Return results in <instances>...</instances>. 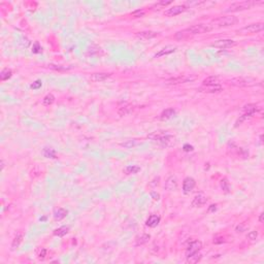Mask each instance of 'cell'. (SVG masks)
<instances>
[{"instance_id":"cell-39","label":"cell","mask_w":264,"mask_h":264,"mask_svg":"<svg viewBox=\"0 0 264 264\" xmlns=\"http://www.w3.org/2000/svg\"><path fill=\"white\" fill-rule=\"evenodd\" d=\"M41 85H42V83H41V81H39V79H37V81L36 82H34L33 84L31 85V89H33V90H37V89H39L41 87Z\"/></svg>"},{"instance_id":"cell-18","label":"cell","mask_w":264,"mask_h":264,"mask_svg":"<svg viewBox=\"0 0 264 264\" xmlns=\"http://www.w3.org/2000/svg\"><path fill=\"white\" fill-rule=\"evenodd\" d=\"M160 223V217L157 216V215H151L149 218L147 220V226L151 227V228H154V227H156L158 224Z\"/></svg>"},{"instance_id":"cell-24","label":"cell","mask_w":264,"mask_h":264,"mask_svg":"<svg viewBox=\"0 0 264 264\" xmlns=\"http://www.w3.org/2000/svg\"><path fill=\"white\" fill-rule=\"evenodd\" d=\"M175 114V110H173V108H167V110H165L162 111V114L160 116V119L161 120H168V119L172 118L173 116Z\"/></svg>"},{"instance_id":"cell-48","label":"cell","mask_w":264,"mask_h":264,"mask_svg":"<svg viewBox=\"0 0 264 264\" xmlns=\"http://www.w3.org/2000/svg\"><path fill=\"white\" fill-rule=\"evenodd\" d=\"M151 196L153 197L154 200H158L159 197H160V195H159L158 193H156V192H152V193H151Z\"/></svg>"},{"instance_id":"cell-12","label":"cell","mask_w":264,"mask_h":264,"mask_svg":"<svg viewBox=\"0 0 264 264\" xmlns=\"http://www.w3.org/2000/svg\"><path fill=\"white\" fill-rule=\"evenodd\" d=\"M207 201V197L203 194H198L194 197L192 201V207H201L202 205H204Z\"/></svg>"},{"instance_id":"cell-42","label":"cell","mask_w":264,"mask_h":264,"mask_svg":"<svg viewBox=\"0 0 264 264\" xmlns=\"http://www.w3.org/2000/svg\"><path fill=\"white\" fill-rule=\"evenodd\" d=\"M49 68H51V69H55V70H65L66 69L65 67H61V66H59V65H54V64H50Z\"/></svg>"},{"instance_id":"cell-26","label":"cell","mask_w":264,"mask_h":264,"mask_svg":"<svg viewBox=\"0 0 264 264\" xmlns=\"http://www.w3.org/2000/svg\"><path fill=\"white\" fill-rule=\"evenodd\" d=\"M123 171H124L126 175H134V173H137L138 171H140V167L136 165H129L127 167H125Z\"/></svg>"},{"instance_id":"cell-31","label":"cell","mask_w":264,"mask_h":264,"mask_svg":"<svg viewBox=\"0 0 264 264\" xmlns=\"http://www.w3.org/2000/svg\"><path fill=\"white\" fill-rule=\"evenodd\" d=\"M54 101H55V97H54L53 94H48V95L42 99V103H43V105L49 106L54 102Z\"/></svg>"},{"instance_id":"cell-13","label":"cell","mask_w":264,"mask_h":264,"mask_svg":"<svg viewBox=\"0 0 264 264\" xmlns=\"http://www.w3.org/2000/svg\"><path fill=\"white\" fill-rule=\"evenodd\" d=\"M178 188V180L175 175H170L165 182V189L168 191H175Z\"/></svg>"},{"instance_id":"cell-40","label":"cell","mask_w":264,"mask_h":264,"mask_svg":"<svg viewBox=\"0 0 264 264\" xmlns=\"http://www.w3.org/2000/svg\"><path fill=\"white\" fill-rule=\"evenodd\" d=\"M247 225H245V224H244V223H241V224H240V225H238L237 227H236V232H244V231L247 229Z\"/></svg>"},{"instance_id":"cell-47","label":"cell","mask_w":264,"mask_h":264,"mask_svg":"<svg viewBox=\"0 0 264 264\" xmlns=\"http://www.w3.org/2000/svg\"><path fill=\"white\" fill-rule=\"evenodd\" d=\"M192 150H193V147L190 146V144H185V146H184V151L190 152V151H192Z\"/></svg>"},{"instance_id":"cell-29","label":"cell","mask_w":264,"mask_h":264,"mask_svg":"<svg viewBox=\"0 0 264 264\" xmlns=\"http://www.w3.org/2000/svg\"><path fill=\"white\" fill-rule=\"evenodd\" d=\"M68 230H69V228H68L67 226H62V227H60V228H58L56 229L55 231H54V234H55L56 236H64L65 234H67L68 233Z\"/></svg>"},{"instance_id":"cell-20","label":"cell","mask_w":264,"mask_h":264,"mask_svg":"<svg viewBox=\"0 0 264 264\" xmlns=\"http://www.w3.org/2000/svg\"><path fill=\"white\" fill-rule=\"evenodd\" d=\"M201 258H202V255L199 252H196V253H193V254L187 255V262L190 264H195V263L199 262Z\"/></svg>"},{"instance_id":"cell-49","label":"cell","mask_w":264,"mask_h":264,"mask_svg":"<svg viewBox=\"0 0 264 264\" xmlns=\"http://www.w3.org/2000/svg\"><path fill=\"white\" fill-rule=\"evenodd\" d=\"M216 209H217L216 205H215V204H213V205H211V207H209V208H208V212H215Z\"/></svg>"},{"instance_id":"cell-23","label":"cell","mask_w":264,"mask_h":264,"mask_svg":"<svg viewBox=\"0 0 264 264\" xmlns=\"http://www.w3.org/2000/svg\"><path fill=\"white\" fill-rule=\"evenodd\" d=\"M67 214H68L67 209H65V208H58V209H56V211H55V213H54V218H55V220L60 221V220L64 219L65 217L67 216Z\"/></svg>"},{"instance_id":"cell-46","label":"cell","mask_w":264,"mask_h":264,"mask_svg":"<svg viewBox=\"0 0 264 264\" xmlns=\"http://www.w3.org/2000/svg\"><path fill=\"white\" fill-rule=\"evenodd\" d=\"M39 50H40V46H39V45H38V43L36 42L35 45H34V46H33V50H32V51H33V53H38V52H39Z\"/></svg>"},{"instance_id":"cell-14","label":"cell","mask_w":264,"mask_h":264,"mask_svg":"<svg viewBox=\"0 0 264 264\" xmlns=\"http://www.w3.org/2000/svg\"><path fill=\"white\" fill-rule=\"evenodd\" d=\"M222 89L223 88L221 85H209V86H202L199 90L205 93H218L221 92Z\"/></svg>"},{"instance_id":"cell-44","label":"cell","mask_w":264,"mask_h":264,"mask_svg":"<svg viewBox=\"0 0 264 264\" xmlns=\"http://www.w3.org/2000/svg\"><path fill=\"white\" fill-rule=\"evenodd\" d=\"M171 1H160V2H158L155 4V6L156 7H160V6H166V5H168V4H170Z\"/></svg>"},{"instance_id":"cell-19","label":"cell","mask_w":264,"mask_h":264,"mask_svg":"<svg viewBox=\"0 0 264 264\" xmlns=\"http://www.w3.org/2000/svg\"><path fill=\"white\" fill-rule=\"evenodd\" d=\"M176 48L173 46H165L164 49L160 50V52H158L156 55H155V58H159V57H162V56H165V55H168V54H171L173 52H175Z\"/></svg>"},{"instance_id":"cell-25","label":"cell","mask_w":264,"mask_h":264,"mask_svg":"<svg viewBox=\"0 0 264 264\" xmlns=\"http://www.w3.org/2000/svg\"><path fill=\"white\" fill-rule=\"evenodd\" d=\"M209 85H220V78L218 77H209L202 82V86H209Z\"/></svg>"},{"instance_id":"cell-11","label":"cell","mask_w":264,"mask_h":264,"mask_svg":"<svg viewBox=\"0 0 264 264\" xmlns=\"http://www.w3.org/2000/svg\"><path fill=\"white\" fill-rule=\"evenodd\" d=\"M195 78L190 77H179V78H169L167 81H165V84L167 85H178V84H184V83H188L191 81H194Z\"/></svg>"},{"instance_id":"cell-4","label":"cell","mask_w":264,"mask_h":264,"mask_svg":"<svg viewBox=\"0 0 264 264\" xmlns=\"http://www.w3.org/2000/svg\"><path fill=\"white\" fill-rule=\"evenodd\" d=\"M229 84L235 87H251L256 85V79L252 78H234L229 81Z\"/></svg>"},{"instance_id":"cell-52","label":"cell","mask_w":264,"mask_h":264,"mask_svg":"<svg viewBox=\"0 0 264 264\" xmlns=\"http://www.w3.org/2000/svg\"><path fill=\"white\" fill-rule=\"evenodd\" d=\"M262 139H263V135L261 134V135H260V143H263V140H262Z\"/></svg>"},{"instance_id":"cell-51","label":"cell","mask_w":264,"mask_h":264,"mask_svg":"<svg viewBox=\"0 0 264 264\" xmlns=\"http://www.w3.org/2000/svg\"><path fill=\"white\" fill-rule=\"evenodd\" d=\"M3 168H4V161L1 160V170H3Z\"/></svg>"},{"instance_id":"cell-28","label":"cell","mask_w":264,"mask_h":264,"mask_svg":"<svg viewBox=\"0 0 264 264\" xmlns=\"http://www.w3.org/2000/svg\"><path fill=\"white\" fill-rule=\"evenodd\" d=\"M190 36H192L190 34V32L187 30V29H185V30H182V31H180L178 32V33H175V37L176 39H179V40H182V39H186V38H189Z\"/></svg>"},{"instance_id":"cell-34","label":"cell","mask_w":264,"mask_h":264,"mask_svg":"<svg viewBox=\"0 0 264 264\" xmlns=\"http://www.w3.org/2000/svg\"><path fill=\"white\" fill-rule=\"evenodd\" d=\"M136 143H137L135 142V139H132V140H127L126 143H122L121 146L124 147V148H127V149H131V148L136 146Z\"/></svg>"},{"instance_id":"cell-9","label":"cell","mask_w":264,"mask_h":264,"mask_svg":"<svg viewBox=\"0 0 264 264\" xmlns=\"http://www.w3.org/2000/svg\"><path fill=\"white\" fill-rule=\"evenodd\" d=\"M185 10H187V7L185 5H175L166 10L164 14L168 17H175V16H178V14H180L182 13H184Z\"/></svg>"},{"instance_id":"cell-50","label":"cell","mask_w":264,"mask_h":264,"mask_svg":"<svg viewBox=\"0 0 264 264\" xmlns=\"http://www.w3.org/2000/svg\"><path fill=\"white\" fill-rule=\"evenodd\" d=\"M259 222H260V223H262V222H263V213H261V214H260V217H259Z\"/></svg>"},{"instance_id":"cell-43","label":"cell","mask_w":264,"mask_h":264,"mask_svg":"<svg viewBox=\"0 0 264 264\" xmlns=\"http://www.w3.org/2000/svg\"><path fill=\"white\" fill-rule=\"evenodd\" d=\"M159 180H160V178H159V176H157V178H155V179L150 183V186L153 187V188H155L156 186L159 185Z\"/></svg>"},{"instance_id":"cell-45","label":"cell","mask_w":264,"mask_h":264,"mask_svg":"<svg viewBox=\"0 0 264 264\" xmlns=\"http://www.w3.org/2000/svg\"><path fill=\"white\" fill-rule=\"evenodd\" d=\"M46 249H42V250L40 251V253L38 254V257H39V259H43L46 257Z\"/></svg>"},{"instance_id":"cell-27","label":"cell","mask_w":264,"mask_h":264,"mask_svg":"<svg viewBox=\"0 0 264 264\" xmlns=\"http://www.w3.org/2000/svg\"><path fill=\"white\" fill-rule=\"evenodd\" d=\"M150 238H151L150 234H143V235L136 237V243H135V245H142L147 244L148 241H149Z\"/></svg>"},{"instance_id":"cell-37","label":"cell","mask_w":264,"mask_h":264,"mask_svg":"<svg viewBox=\"0 0 264 264\" xmlns=\"http://www.w3.org/2000/svg\"><path fill=\"white\" fill-rule=\"evenodd\" d=\"M250 240H257L258 237V232L257 231H251V232L248 233V236H247Z\"/></svg>"},{"instance_id":"cell-41","label":"cell","mask_w":264,"mask_h":264,"mask_svg":"<svg viewBox=\"0 0 264 264\" xmlns=\"http://www.w3.org/2000/svg\"><path fill=\"white\" fill-rule=\"evenodd\" d=\"M224 241H225V240H224V237H222V236H217V237L214 238L213 243L216 244V245H219V244H223Z\"/></svg>"},{"instance_id":"cell-7","label":"cell","mask_w":264,"mask_h":264,"mask_svg":"<svg viewBox=\"0 0 264 264\" xmlns=\"http://www.w3.org/2000/svg\"><path fill=\"white\" fill-rule=\"evenodd\" d=\"M236 45V42L232 40V39H220V40H217L215 42L212 43V46L214 48H218V49H229L232 48Z\"/></svg>"},{"instance_id":"cell-22","label":"cell","mask_w":264,"mask_h":264,"mask_svg":"<svg viewBox=\"0 0 264 264\" xmlns=\"http://www.w3.org/2000/svg\"><path fill=\"white\" fill-rule=\"evenodd\" d=\"M132 111H133V106L130 105V104H125V105H123V106H121L120 108H119L118 113L120 116H122V117H124V116H127L129 114H131Z\"/></svg>"},{"instance_id":"cell-10","label":"cell","mask_w":264,"mask_h":264,"mask_svg":"<svg viewBox=\"0 0 264 264\" xmlns=\"http://www.w3.org/2000/svg\"><path fill=\"white\" fill-rule=\"evenodd\" d=\"M195 180L193 178H186L183 182V192L185 194H189L193 191L195 187Z\"/></svg>"},{"instance_id":"cell-15","label":"cell","mask_w":264,"mask_h":264,"mask_svg":"<svg viewBox=\"0 0 264 264\" xmlns=\"http://www.w3.org/2000/svg\"><path fill=\"white\" fill-rule=\"evenodd\" d=\"M110 77V73H104V72H97V73H93L90 78H91V81L93 82H103L105 81L106 78H108Z\"/></svg>"},{"instance_id":"cell-32","label":"cell","mask_w":264,"mask_h":264,"mask_svg":"<svg viewBox=\"0 0 264 264\" xmlns=\"http://www.w3.org/2000/svg\"><path fill=\"white\" fill-rule=\"evenodd\" d=\"M12 74H13L12 70L6 68V69L2 70L1 73H0V79H1V81H6V79H8L10 77H12Z\"/></svg>"},{"instance_id":"cell-5","label":"cell","mask_w":264,"mask_h":264,"mask_svg":"<svg viewBox=\"0 0 264 264\" xmlns=\"http://www.w3.org/2000/svg\"><path fill=\"white\" fill-rule=\"evenodd\" d=\"M264 28L263 23H254L251 25H248L244 28H241L238 30V33L241 34H252V33H257V32L262 31Z\"/></svg>"},{"instance_id":"cell-21","label":"cell","mask_w":264,"mask_h":264,"mask_svg":"<svg viewBox=\"0 0 264 264\" xmlns=\"http://www.w3.org/2000/svg\"><path fill=\"white\" fill-rule=\"evenodd\" d=\"M23 238H24V234L22 233V232L18 233L17 235L14 236L13 240V243H12V250H13V251L17 250V249L20 247L21 243H22V241H23Z\"/></svg>"},{"instance_id":"cell-35","label":"cell","mask_w":264,"mask_h":264,"mask_svg":"<svg viewBox=\"0 0 264 264\" xmlns=\"http://www.w3.org/2000/svg\"><path fill=\"white\" fill-rule=\"evenodd\" d=\"M221 187L225 192H230V185H229L228 180H227L226 179H223L221 180Z\"/></svg>"},{"instance_id":"cell-38","label":"cell","mask_w":264,"mask_h":264,"mask_svg":"<svg viewBox=\"0 0 264 264\" xmlns=\"http://www.w3.org/2000/svg\"><path fill=\"white\" fill-rule=\"evenodd\" d=\"M203 1H188L186 2V4H184L186 7L187 6H196V5H200V4H203Z\"/></svg>"},{"instance_id":"cell-30","label":"cell","mask_w":264,"mask_h":264,"mask_svg":"<svg viewBox=\"0 0 264 264\" xmlns=\"http://www.w3.org/2000/svg\"><path fill=\"white\" fill-rule=\"evenodd\" d=\"M88 53H89V55H91V56H98L102 54V50H101L99 46H92L91 48L88 50Z\"/></svg>"},{"instance_id":"cell-16","label":"cell","mask_w":264,"mask_h":264,"mask_svg":"<svg viewBox=\"0 0 264 264\" xmlns=\"http://www.w3.org/2000/svg\"><path fill=\"white\" fill-rule=\"evenodd\" d=\"M136 36L140 39H143V40H147V39H151L158 36L157 32H153V31H143V32H138L136 33Z\"/></svg>"},{"instance_id":"cell-36","label":"cell","mask_w":264,"mask_h":264,"mask_svg":"<svg viewBox=\"0 0 264 264\" xmlns=\"http://www.w3.org/2000/svg\"><path fill=\"white\" fill-rule=\"evenodd\" d=\"M144 14H146V12H144L143 9H138V10H135V12H133L131 13V16L134 17V18H140V17H143Z\"/></svg>"},{"instance_id":"cell-1","label":"cell","mask_w":264,"mask_h":264,"mask_svg":"<svg viewBox=\"0 0 264 264\" xmlns=\"http://www.w3.org/2000/svg\"><path fill=\"white\" fill-rule=\"evenodd\" d=\"M148 137L154 142L163 144V146H169L175 142V137L169 134L167 131H155L148 135Z\"/></svg>"},{"instance_id":"cell-33","label":"cell","mask_w":264,"mask_h":264,"mask_svg":"<svg viewBox=\"0 0 264 264\" xmlns=\"http://www.w3.org/2000/svg\"><path fill=\"white\" fill-rule=\"evenodd\" d=\"M43 155L46 158H56V152L53 149H49V148L43 150Z\"/></svg>"},{"instance_id":"cell-8","label":"cell","mask_w":264,"mask_h":264,"mask_svg":"<svg viewBox=\"0 0 264 264\" xmlns=\"http://www.w3.org/2000/svg\"><path fill=\"white\" fill-rule=\"evenodd\" d=\"M202 249V243L200 240H191L189 245H187V255L193 254V253L199 252Z\"/></svg>"},{"instance_id":"cell-3","label":"cell","mask_w":264,"mask_h":264,"mask_svg":"<svg viewBox=\"0 0 264 264\" xmlns=\"http://www.w3.org/2000/svg\"><path fill=\"white\" fill-rule=\"evenodd\" d=\"M238 22V19L234 16H226V17H220L218 19L213 21V24L217 25L218 27H227L235 25Z\"/></svg>"},{"instance_id":"cell-6","label":"cell","mask_w":264,"mask_h":264,"mask_svg":"<svg viewBox=\"0 0 264 264\" xmlns=\"http://www.w3.org/2000/svg\"><path fill=\"white\" fill-rule=\"evenodd\" d=\"M213 29V27L211 25H207V24H196L194 26L187 28V30L190 32L191 35H196V34H202L205 33V32H209Z\"/></svg>"},{"instance_id":"cell-17","label":"cell","mask_w":264,"mask_h":264,"mask_svg":"<svg viewBox=\"0 0 264 264\" xmlns=\"http://www.w3.org/2000/svg\"><path fill=\"white\" fill-rule=\"evenodd\" d=\"M258 110V106L256 104H247L243 107L244 115H247L248 117H252L256 111Z\"/></svg>"},{"instance_id":"cell-2","label":"cell","mask_w":264,"mask_h":264,"mask_svg":"<svg viewBox=\"0 0 264 264\" xmlns=\"http://www.w3.org/2000/svg\"><path fill=\"white\" fill-rule=\"evenodd\" d=\"M255 4H256L255 1H248V0L247 1L235 2L227 7V8L224 10V13H234V12H240V10L250 9L251 7Z\"/></svg>"}]
</instances>
